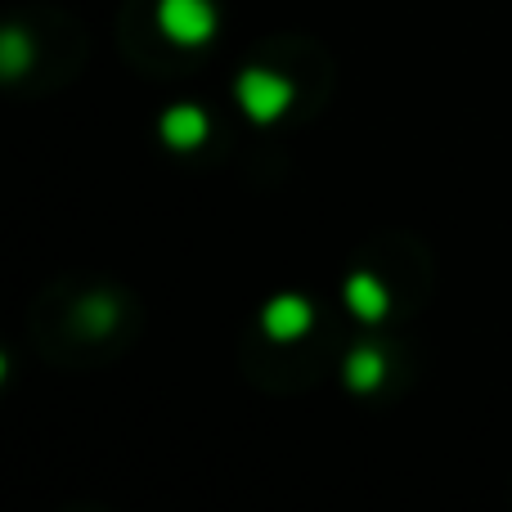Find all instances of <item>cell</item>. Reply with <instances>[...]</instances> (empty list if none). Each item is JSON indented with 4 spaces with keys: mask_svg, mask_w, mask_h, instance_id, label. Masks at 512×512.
I'll list each match as a JSON object with an SVG mask.
<instances>
[{
    "mask_svg": "<svg viewBox=\"0 0 512 512\" xmlns=\"http://www.w3.org/2000/svg\"><path fill=\"white\" fill-rule=\"evenodd\" d=\"M158 23L171 41L180 45H203L216 32V9L212 0H162L158 5Z\"/></svg>",
    "mask_w": 512,
    "mask_h": 512,
    "instance_id": "1",
    "label": "cell"
},
{
    "mask_svg": "<svg viewBox=\"0 0 512 512\" xmlns=\"http://www.w3.org/2000/svg\"><path fill=\"white\" fill-rule=\"evenodd\" d=\"M346 301H351V310L360 319H378L382 310H387V292H382L369 274H360V279L346 283Z\"/></svg>",
    "mask_w": 512,
    "mask_h": 512,
    "instance_id": "5",
    "label": "cell"
},
{
    "mask_svg": "<svg viewBox=\"0 0 512 512\" xmlns=\"http://www.w3.org/2000/svg\"><path fill=\"white\" fill-rule=\"evenodd\" d=\"M86 319H90V328H99V333H104V328L113 324V301H90Z\"/></svg>",
    "mask_w": 512,
    "mask_h": 512,
    "instance_id": "8",
    "label": "cell"
},
{
    "mask_svg": "<svg viewBox=\"0 0 512 512\" xmlns=\"http://www.w3.org/2000/svg\"><path fill=\"white\" fill-rule=\"evenodd\" d=\"M310 328V306L301 297H274L270 306H265V333L274 337V342H292V337H301Z\"/></svg>",
    "mask_w": 512,
    "mask_h": 512,
    "instance_id": "3",
    "label": "cell"
},
{
    "mask_svg": "<svg viewBox=\"0 0 512 512\" xmlns=\"http://www.w3.org/2000/svg\"><path fill=\"white\" fill-rule=\"evenodd\" d=\"M239 104L248 117H256V122H274V117L292 104V86L283 77H274V72L252 68L239 77Z\"/></svg>",
    "mask_w": 512,
    "mask_h": 512,
    "instance_id": "2",
    "label": "cell"
},
{
    "mask_svg": "<svg viewBox=\"0 0 512 512\" xmlns=\"http://www.w3.org/2000/svg\"><path fill=\"white\" fill-rule=\"evenodd\" d=\"M27 36L18 32V27H9L5 41H0V68H5V77H18V72L27 68Z\"/></svg>",
    "mask_w": 512,
    "mask_h": 512,
    "instance_id": "7",
    "label": "cell"
},
{
    "mask_svg": "<svg viewBox=\"0 0 512 512\" xmlns=\"http://www.w3.org/2000/svg\"><path fill=\"white\" fill-rule=\"evenodd\" d=\"M346 382H351V387H360V391L378 387V382H382V355L378 351H355L351 360H346Z\"/></svg>",
    "mask_w": 512,
    "mask_h": 512,
    "instance_id": "6",
    "label": "cell"
},
{
    "mask_svg": "<svg viewBox=\"0 0 512 512\" xmlns=\"http://www.w3.org/2000/svg\"><path fill=\"white\" fill-rule=\"evenodd\" d=\"M203 135H207V117L198 108H171L162 117V140L171 149H194V144H203Z\"/></svg>",
    "mask_w": 512,
    "mask_h": 512,
    "instance_id": "4",
    "label": "cell"
}]
</instances>
